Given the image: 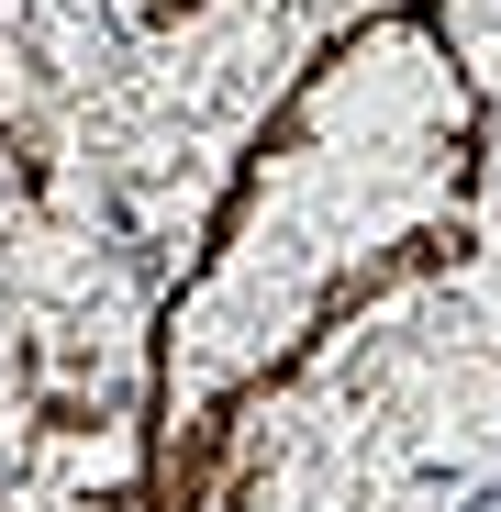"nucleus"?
Here are the masks:
<instances>
[{"mask_svg": "<svg viewBox=\"0 0 501 512\" xmlns=\"http://www.w3.org/2000/svg\"><path fill=\"white\" fill-rule=\"evenodd\" d=\"M468 512H501V490H479V501H468Z\"/></svg>", "mask_w": 501, "mask_h": 512, "instance_id": "obj_1", "label": "nucleus"}]
</instances>
